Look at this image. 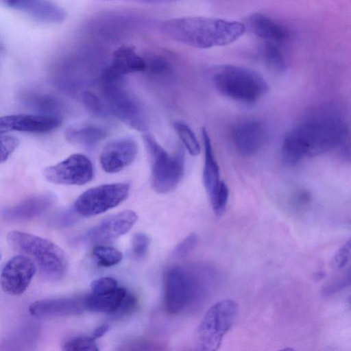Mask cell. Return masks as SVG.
Instances as JSON below:
<instances>
[{"instance_id": "obj_1", "label": "cell", "mask_w": 351, "mask_h": 351, "mask_svg": "<svg viewBox=\"0 0 351 351\" xmlns=\"http://www.w3.org/2000/svg\"><path fill=\"white\" fill-rule=\"evenodd\" d=\"M347 132L346 123L337 109L317 108L285 136L282 145L283 161L293 166L305 158L320 155L341 144Z\"/></svg>"}, {"instance_id": "obj_2", "label": "cell", "mask_w": 351, "mask_h": 351, "mask_svg": "<svg viewBox=\"0 0 351 351\" xmlns=\"http://www.w3.org/2000/svg\"><path fill=\"white\" fill-rule=\"evenodd\" d=\"M160 31L171 39L198 49L229 45L245 32L243 23L232 20L205 16H184L167 19Z\"/></svg>"}, {"instance_id": "obj_3", "label": "cell", "mask_w": 351, "mask_h": 351, "mask_svg": "<svg viewBox=\"0 0 351 351\" xmlns=\"http://www.w3.org/2000/svg\"><path fill=\"white\" fill-rule=\"evenodd\" d=\"M7 241L11 248L29 257L44 278L56 282L62 280L68 269L65 252L52 241L30 233L10 231Z\"/></svg>"}, {"instance_id": "obj_4", "label": "cell", "mask_w": 351, "mask_h": 351, "mask_svg": "<svg viewBox=\"0 0 351 351\" xmlns=\"http://www.w3.org/2000/svg\"><path fill=\"white\" fill-rule=\"evenodd\" d=\"M216 89L234 101L253 104L264 96L268 84L258 72L234 64L219 67L213 75Z\"/></svg>"}, {"instance_id": "obj_5", "label": "cell", "mask_w": 351, "mask_h": 351, "mask_svg": "<svg viewBox=\"0 0 351 351\" xmlns=\"http://www.w3.org/2000/svg\"><path fill=\"white\" fill-rule=\"evenodd\" d=\"M123 76L109 67L104 72L101 86L112 113L122 122L138 131L147 128L145 112L136 98L123 84Z\"/></svg>"}, {"instance_id": "obj_6", "label": "cell", "mask_w": 351, "mask_h": 351, "mask_svg": "<svg viewBox=\"0 0 351 351\" xmlns=\"http://www.w3.org/2000/svg\"><path fill=\"white\" fill-rule=\"evenodd\" d=\"M143 140L151 159V185L158 193H167L180 183L184 173V154L178 149L169 154L150 134L143 136Z\"/></svg>"}, {"instance_id": "obj_7", "label": "cell", "mask_w": 351, "mask_h": 351, "mask_svg": "<svg viewBox=\"0 0 351 351\" xmlns=\"http://www.w3.org/2000/svg\"><path fill=\"white\" fill-rule=\"evenodd\" d=\"M239 306L232 300L217 302L207 311L195 334V346L199 350H217L226 332L234 324Z\"/></svg>"}, {"instance_id": "obj_8", "label": "cell", "mask_w": 351, "mask_h": 351, "mask_svg": "<svg viewBox=\"0 0 351 351\" xmlns=\"http://www.w3.org/2000/svg\"><path fill=\"white\" fill-rule=\"evenodd\" d=\"M129 189L130 186L126 183L106 184L90 188L77 197L73 208L80 216L99 215L124 201Z\"/></svg>"}, {"instance_id": "obj_9", "label": "cell", "mask_w": 351, "mask_h": 351, "mask_svg": "<svg viewBox=\"0 0 351 351\" xmlns=\"http://www.w3.org/2000/svg\"><path fill=\"white\" fill-rule=\"evenodd\" d=\"M45 179L52 183L83 185L93 177L91 161L84 154H75L59 163L44 169Z\"/></svg>"}, {"instance_id": "obj_10", "label": "cell", "mask_w": 351, "mask_h": 351, "mask_svg": "<svg viewBox=\"0 0 351 351\" xmlns=\"http://www.w3.org/2000/svg\"><path fill=\"white\" fill-rule=\"evenodd\" d=\"M138 219L136 213L125 210L109 215L73 241L77 244L101 243L126 234Z\"/></svg>"}, {"instance_id": "obj_11", "label": "cell", "mask_w": 351, "mask_h": 351, "mask_svg": "<svg viewBox=\"0 0 351 351\" xmlns=\"http://www.w3.org/2000/svg\"><path fill=\"white\" fill-rule=\"evenodd\" d=\"M189 272L182 267L169 268L164 276V302L171 314L181 312L193 293V282Z\"/></svg>"}, {"instance_id": "obj_12", "label": "cell", "mask_w": 351, "mask_h": 351, "mask_svg": "<svg viewBox=\"0 0 351 351\" xmlns=\"http://www.w3.org/2000/svg\"><path fill=\"white\" fill-rule=\"evenodd\" d=\"M36 271L34 263L29 257L22 254L16 255L2 268L0 286L8 295H21L29 287Z\"/></svg>"}, {"instance_id": "obj_13", "label": "cell", "mask_w": 351, "mask_h": 351, "mask_svg": "<svg viewBox=\"0 0 351 351\" xmlns=\"http://www.w3.org/2000/svg\"><path fill=\"white\" fill-rule=\"evenodd\" d=\"M267 127L263 122L248 119L234 125L231 138L237 152L243 156L250 157L257 154L267 141Z\"/></svg>"}, {"instance_id": "obj_14", "label": "cell", "mask_w": 351, "mask_h": 351, "mask_svg": "<svg viewBox=\"0 0 351 351\" xmlns=\"http://www.w3.org/2000/svg\"><path fill=\"white\" fill-rule=\"evenodd\" d=\"M138 154V145L132 138L125 137L109 142L102 149L99 161L107 173H117L131 165Z\"/></svg>"}, {"instance_id": "obj_15", "label": "cell", "mask_w": 351, "mask_h": 351, "mask_svg": "<svg viewBox=\"0 0 351 351\" xmlns=\"http://www.w3.org/2000/svg\"><path fill=\"white\" fill-rule=\"evenodd\" d=\"M62 117L43 114H19L0 117V133L19 131L47 133L58 128Z\"/></svg>"}, {"instance_id": "obj_16", "label": "cell", "mask_w": 351, "mask_h": 351, "mask_svg": "<svg viewBox=\"0 0 351 351\" xmlns=\"http://www.w3.org/2000/svg\"><path fill=\"white\" fill-rule=\"evenodd\" d=\"M84 296H69L42 299L29 306L30 315L37 318L75 315L84 310Z\"/></svg>"}, {"instance_id": "obj_17", "label": "cell", "mask_w": 351, "mask_h": 351, "mask_svg": "<svg viewBox=\"0 0 351 351\" xmlns=\"http://www.w3.org/2000/svg\"><path fill=\"white\" fill-rule=\"evenodd\" d=\"M54 202L55 197L51 193L34 195L14 205L3 208L1 215L9 222L27 221L45 213Z\"/></svg>"}, {"instance_id": "obj_18", "label": "cell", "mask_w": 351, "mask_h": 351, "mask_svg": "<svg viewBox=\"0 0 351 351\" xmlns=\"http://www.w3.org/2000/svg\"><path fill=\"white\" fill-rule=\"evenodd\" d=\"M5 5L20 10L35 20L49 24H58L66 17V11L48 0H3Z\"/></svg>"}, {"instance_id": "obj_19", "label": "cell", "mask_w": 351, "mask_h": 351, "mask_svg": "<svg viewBox=\"0 0 351 351\" xmlns=\"http://www.w3.org/2000/svg\"><path fill=\"white\" fill-rule=\"evenodd\" d=\"M248 23L252 32L265 42L277 44L285 42L289 37V32L283 25L264 14H253Z\"/></svg>"}, {"instance_id": "obj_20", "label": "cell", "mask_w": 351, "mask_h": 351, "mask_svg": "<svg viewBox=\"0 0 351 351\" xmlns=\"http://www.w3.org/2000/svg\"><path fill=\"white\" fill-rule=\"evenodd\" d=\"M109 68L116 74H125L141 72L146 70V61L130 45H123L114 52Z\"/></svg>"}, {"instance_id": "obj_21", "label": "cell", "mask_w": 351, "mask_h": 351, "mask_svg": "<svg viewBox=\"0 0 351 351\" xmlns=\"http://www.w3.org/2000/svg\"><path fill=\"white\" fill-rule=\"evenodd\" d=\"M107 134L104 127L90 122L75 123L69 127L64 132L69 142L83 146L97 144L105 138Z\"/></svg>"}, {"instance_id": "obj_22", "label": "cell", "mask_w": 351, "mask_h": 351, "mask_svg": "<svg viewBox=\"0 0 351 351\" xmlns=\"http://www.w3.org/2000/svg\"><path fill=\"white\" fill-rule=\"evenodd\" d=\"M204 147V165L203 169V184L209 197L218 189L220 180L219 166L215 158L211 141L207 130H202Z\"/></svg>"}, {"instance_id": "obj_23", "label": "cell", "mask_w": 351, "mask_h": 351, "mask_svg": "<svg viewBox=\"0 0 351 351\" xmlns=\"http://www.w3.org/2000/svg\"><path fill=\"white\" fill-rule=\"evenodd\" d=\"M127 292L125 288L119 287L104 294L90 293L84 296L85 308L90 311L113 315L119 309Z\"/></svg>"}, {"instance_id": "obj_24", "label": "cell", "mask_w": 351, "mask_h": 351, "mask_svg": "<svg viewBox=\"0 0 351 351\" xmlns=\"http://www.w3.org/2000/svg\"><path fill=\"white\" fill-rule=\"evenodd\" d=\"M21 100L28 108L38 112L39 114L62 117V106L55 97L34 91H25Z\"/></svg>"}, {"instance_id": "obj_25", "label": "cell", "mask_w": 351, "mask_h": 351, "mask_svg": "<svg viewBox=\"0 0 351 351\" xmlns=\"http://www.w3.org/2000/svg\"><path fill=\"white\" fill-rule=\"evenodd\" d=\"M262 56L265 64L271 71L280 73L285 71V58L276 43L265 42L262 49Z\"/></svg>"}, {"instance_id": "obj_26", "label": "cell", "mask_w": 351, "mask_h": 351, "mask_svg": "<svg viewBox=\"0 0 351 351\" xmlns=\"http://www.w3.org/2000/svg\"><path fill=\"white\" fill-rule=\"evenodd\" d=\"M92 254L99 265L106 267L118 264L123 258L122 253L117 249L102 245L95 246Z\"/></svg>"}, {"instance_id": "obj_27", "label": "cell", "mask_w": 351, "mask_h": 351, "mask_svg": "<svg viewBox=\"0 0 351 351\" xmlns=\"http://www.w3.org/2000/svg\"><path fill=\"white\" fill-rule=\"evenodd\" d=\"M173 128L189 152L193 156H197L200 152V145L190 127L177 120L173 122Z\"/></svg>"}, {"instance_id": "obj_28", "label": "cell", "mask_w": 351, "mask_h": 351, "mask_svg": "<svg viewBox=\"0 0 351 351\" xmlns=\"http://www.w3.org/2000/svg\"><path fill=\"white\" fill-rule=\"evenodd\" d=\"M62 349L65 351H97L99 348L92 337L77 335L66 338L62 343Z\"/></svg>"}, {"instance_id": "obj_29", "label": "cell", "mask_w": 351, "mask_h": 351, "mask_svg": "<svg viewBox=\"0 0 351 351\" xmlns=\"http://www.w3.org/2000/svg\"><path fill=\"white\" fill-rule=\"evenodd\" d=\"M34 331L27 328L20 330L18 332L12 335L8 339L3 340V349L17 350V346L20 347L19 350H22L21 346H31L33 343Z\"/></svg>"}, {"instance_id": "obj_30", "label": "cell", "mask_w": 351, "mask_h": 351, "mask_svg": "<svg viewBox=\"0 0 351 351\" xmlns=\"http://www.w3.org/2000/svg\"><path fill=\"white\" fill-rule=\"evenodd\" d=\"M228 197V186L223 180H221L218 189L209 197L213 210L217 216H220L225 211Z\"/></svg>"}, {"instance_id": "obj_31", "label": "cell", "mask_w": 351, "mask_h": 351, "mask_svg": "<svg viewBox=\"0 0 351 351\" xmlns=\"http://www.w3.org/2000/svg\"><path fill=\"white\" fill-rule=\"evenodd\" d=\"M78 215L73 207L62 210L51 216L49 223L56 228L67 227L75 222Z\"/></svg>"}, {"instance_id": "obj_32", "label": "cell", "mask_w": 351, "mask_h": 351, "mask_svg": "<svg viewBox=\"0 0 351 351\" xmlns=\"http://www.w3.org/2000/svg\"><path fill=\"white\" fill-rule=\"evenodd\" d=\"M150 243L149 237L143 232H137L133 235L131 240V251L133 256L137 258L145 256Z\"/></svg>"}, {"instance_id": "obj_33", "label": "cell", "mask_w": 351, "mask_h": 351, "mask_svg": "<svg viewBox=\"0 0 351 351\" xmlns=\"http://www.w3.org/2000/svg\"><path fill=\"white\" fill-rule=\"evenodd\" d=\"M117 281L112 277H102L95 280L90 285L91 293L104 294L118 288Z\"/></svg>"}, {"instance_id": "obj_34", "label": "cell", "mask_w": 351, "mask_h": 351, "mask_svg": "<svg viewBox=\"0 0 351 351\" xmlns=\"http://www.w3.org/2000/svg\"><path fill=\"white\" fill-rule=\"evenodd\" d=\"M198 241L197 235L191 233L175 247L173 254L176 257L184 258L188 256L195 247Z\"/></svg>"}, {"instance_id": "obj_35", "label": "cell", "mask_w": 351, "mask_h": 351, "mask_svg": "<svg viewBox=\"0 0 351 351\" xmlns=\"http://www.w3.org/2000/svg\"><path fill=\"white\" fill-rule=\"evenodd\" d=\"M19 145L16 138L0 133V162H4Z\"/></svg>"}, {"instance_id": "obj_36", "label": "cell", "mask_w": 351, "mask_h": 351, "mask_svg": "<svg viewBox=\"0 0 351 351\" xmlns=\"http://www.w3.org/2000/svg\"><path fill=\"white\" fill-rule=\"evenodd\" d=\"M350 241H347L335 253L332 265L337 269L345 268L350 263Z\"/></svg>"}, {"instance_id": "obj_37", "label": "cell", "mask_w": 351, "mask_h": 351, "mask_svg": "<svg viewBox=\"0 0 351 351\" xmlns=\"http://www.w3.org/2000/svg\"><path fill=\"white\" fill-rule=\"evenodd\" d=\"M137 304L136 297L130 292H127L119 309L112 315L114 317L125 316L134 310Z\"/></svg>"}, {"instance_id": "obj_38", "label": "cell", "mask_w": 351, "mask_h": 351, "mask_svg": "<svg viewBox=\"0 0 351 351\" xmlns=\"http://www.w3.org/2000/svg\"><path fill=\"white\" fill-rule=\"evenodd\" d=\"M147 69H148L152 74L162 75L169 71L170 66L169 63L162 58H156L151 62H146V70Z\"/></svg>"}, {"instance_id": "obj_39", "label": "cell", "mask_w": 351, "mask_h": 351, "mask_svg": "<svg viewBox=\"0 0 351 351\" xmlns=\"http://www.w3.org/2000/svg\"><path fill=\"white\" fill-rule=\"evenodd\" d=\"M83 100L86 104L87 108L94 112L99 111L100 105L97 98L91 93H84L83 95Z\"/></svg>"}, {"instance_id": "obj_40", "label": "cell", "mask_w": 351, "mask_h": 351, "mask_svg": "<svg viewBox=\"0 0 351 351\" xmlns=\"http://www.w3.org/2000/svg\"><path fill=\"white\" fill-rule=\"evenodd\" d=\"M109 328H110L109 325L102 324V325L98 326L97 328H96L93 330L91 337L94 339H97L104 336L108 332Z\"/></svg>"}, {"instance_id": "obj_41", "label": "cell", "mask_w": 351, "mask_h": 351, "mask_svg": "<svg viewBox=\"0 0 351 351\" xmlns=\"http://www.w3.org/2000/svg\"><path fill=\"white\" fill-rule=\"evenodd\" d=\"M141 1L146 2V3H164V2H171L176 0H138Z\"/></svg>"}, {"instance_id": "obj_42", "label": "cell", "mask_w": 351, "mask_h": 351, "mask_svg": "<svg viewBox=\"0 0 351 351\" xmlns=\"http://www.w3.org/2000/svg\"><path fill=\"white\" fill-rule=\"evenodd\" d=\"M1 258V251H0V260Z\"/></svg>"}, {"instance_id": "obj_43", "label": "cell", "mask_w": 351, "mask_h": 351, "mask_svg": "<svg viewBox=\"0 0 351 351\" xmlns=\"http://www.w3.org/2000/svg\"><path fill=\"white\" fill-rule=\"evenodd\" d=\"M0 51H1V45H0Z\"/></svg>"}]
</instances>
